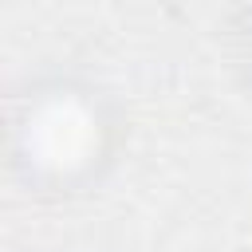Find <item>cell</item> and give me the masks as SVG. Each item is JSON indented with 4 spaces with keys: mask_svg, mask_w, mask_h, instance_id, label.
<instances>
[{
    "mask_svg": "<svg viewBox=\"0 0 252 252\" xmlns=\"http://www.w3.org/2000/svg\"><path fill=\"white\" fill-rule=\"evenodd\" d=\"M35 138H39V146L47 150L51 161H79V158L87 154L94 130H91V118H87L83 106H75V102H55V106H47V110L39 114Z\"/></svg>",
    "mask_w": 252,
    "mask_h": 252,
    "instance_id": "6da1fadb",
    "label": "cell"
}]
</instances>
